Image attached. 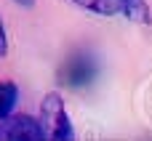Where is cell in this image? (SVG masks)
<instances>
[{
    "label": "cell",
    "mask_w": 152,
    "mask_h": 141,
    "mask_svg": "<svg viewBox=\"0 0 152 141\" xmlns=\"http://www.w3.org/2000/svg\"><path fill=\"white\" fill-rule=\"evenodd\" d=\"M37 125H40L43 141H75V131H72V123L67 117L64 101L56 93H48L43 99Z\"/></svg>",
    "instance_id": "6da1fadb"
},
{
    "label": "cell",
    "mask_w": 152,
    "mask_h": 141,
    "mask_svg": "<svg viewBox=\"0 0 152 141\" xmlns=\"http://www.w3.org/2000/svg\"><path fill=\"white\" fill-rule=\"evenodd\" d=\"M77 8H86L99 16H128L131 21L150 24V5L147 0H72Z\"/></svg>",
    "instance_id": "7a4b0ae2"
},
{
    "label": "cell",
    "mask_w": 152,
    "mask_h": 141,
    "mask_svg": "<svg viewBox=\"0 0 152 141\" xmlns=\"http://www.w3.org/2000/svg\"><path fill=\"white\" fill-rule=\"evenodd\" d=\"M96 72H99V67H96V59L91 53H75L67 59V64L61 69V80L72 88H83V85L94 83Z\"/></svg>",
    "instance_id": "3957f363"
},
{
    "label": "cell",
    "mask_w": 152,
    "mask_h": 141,
    "mask_svg": "<svg viewBox=\"0 0 152 141\" xmlns=\"http://www.w3.org/2000/svg\"><path fill=\"white\" fill-rule=\"evenodd\" d=\"M0 141H43V133L35 117L11 115L0 123Z\"/></svg>",
    "instance_id": "277c9868"
},
{
    "label": "cell",
    "mask_w": 152,
    "mask_h": 141,
    "mask_svg": "<svg viewBox=\"0 0 152 141\" xmlns=\"http://www.w3.org/2000/svg\"><path fill=\"white\" fill-rule=\"evenodd\" d=\"M16 101H19V88L13 83H0V123L13 115Z\"/></svg>",
    "instance_id": "5b68a950"
},
{
    "label": "cell",
    "mask_w": 152,
    "mask_h": 141,
    "mask_svg": "<svg viewBox=\"0 0 152 141\" xmlns=\"http://www.w3.org/2000/svg\"><path fill=\"white\" fill-rule=\"evenodd\" d=\"M8 53V37H5V27H3V21H0V59Z\"/></svg>",
    "instance_id": "8992f818"
},
{
    "label": "cell",
    "mask_w": 152,
    "mask_h": 141,
    "mask_svg": "<svg viewBox=\"0 0 152 141\" xmlns=\"http://www.w3.org/2000/svg\"><path fill=\"white\" fill-rule=\"evenodd\" d=\"M16 3H19V5H32L35 0H16Z\"/></svg>",
    "instance_id": "52a82bcc"
}]
</instances>
